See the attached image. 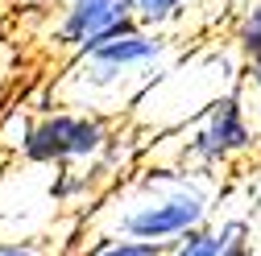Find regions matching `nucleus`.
I'll return each mask as SVG.
<instances>
[{"instance_id": "5", "label": "nucleus", "mask_w": 261, "mask_h": 256, "mask_svg": "<svg viewBox=\"0 0 261 256\" xmlns=\"http://www.w3.org/2000/svg\"><path fill=\"white\" fill-rule=\"evenodd\" d=\"M116 124L71 112V108H38L25 120V137L17 145V157L38 170H67V166H95L104 157Z\"/></svg>"}, {"instance_id": "4", "label": "nucleus", "mask_w": 261, "mask_h": 256, "mask_svg": "<svg viewBox=\"0 0 261 256\" xmlns=\"http://www.w3.org/2000/svg\"><path fill=\"white\" fill-rule=\"evenodd\" d=\"M257 157H261V133L249 120L245 104L237 95H228L216 108H207L195 124L178 128L162 141H149L145 162H166V166L228 178V174H245Z\"/></svg>"}, {"instance_id": "13", "label": "nucleus", "mask_w": 261, "mask_h": 256, "mask_svg": "<svg viewBox=\"0 0 261 256\" xmlns=\"http://www.w3.org/2000/svg\"><path fill=\"white\" fill-rule=\"evenodd\" d=\"M0 256H42L34 240H0Z\"/></svg>"}, {"instance_id": "14", "label": "nucleus", "mask_w": 261, "mask_h": 256, "mask_svg": "<svg viewBox=\"0 0 261 256\" xmlns=\"http://www.w3.org/2000/svg\"><path fill=\"white\" fill-rule=\"evenodd\" d=\"M34 5H54L58 9V5H67V0H34Z\"/></svg>"}, {"instance_id": "3", "label": "nucleus", "mask_w": 261, "mask_h": 256, "mask_svg": "<svg viewBox=\"0 0 261 256\" xmlns=\"http://www.w3.org/2000/svg\"><path fill=\"white\" fill-rule=\"evenodd\" d=\"M241 67H245V58L237 54V46L228 38L191 46L153 79V87L133 104V112L124 116V124L133 128V133H141L145 141L170 137L178 128L195 124L220 100L237 95Z\"/></svg>"}, {"instance_id": "7", "label": "nucleus", "mask_w": 261, "mask_h": 256, "mask_svg": "<svg viewBox=\"0 0 261 256\" xmlns=\"http://www.w3.org/2000/svg\"><path fill=\"white\" fill-rule=\"evenodd\" d=\"M166 256H253V223H249V190H245V182L228 186L220 211L203 228H195L178 244H170Z\"/></svg>"}, {"instance_id": "6", "label": "nucleus", "mask_w": 261, "mask_h": 256, "mask_svg": "<svg viewBox=\"0 0 261 256\" xmlns=\"http://www.w3.org/2000/svg\"><path fill=\"white\" fill-rule=\"evenodd\" d=\"M124 25H133V5L128 0H67L50 17L46 42L58 54H67V62H71V58L95 50L100 42L116 38Z\"/></svg>"}, {"instance_id": "10", "label": "nucleus", "mask_w": 261, "mask_h": 256, "mask_svg": "<svg viewBox=\"0 0 261 256\" xmlns=\"http://www.w3.org/2000/svg\"><path fill=\"white\" fill-rule=\"evenodd\" d=\"M237 100L245 104L249 120L257 124V133H261V50L245 58V67H241V87H237Z\"/></svg>"}, {"instance_id": "8", "label": "nucleus", "mask_w": 261, "mask_h": 256, "mask_svg": "<svg viewBox=\"0 0 261 256\" xmlns=\"http://www.w3.org/2000/svg\"><path fill=\"white\" fill-rule=\"evenodd\" d=\"M133 5V21L153 34H174L187 25V17L203 5V0H128Z\"/></svg>"}, {"instance_id": "1", "label": "nucleus", "mask_w": 261, "mask_h": 256, "mask_svg": "<svg viewBox=\"0 0 261 256\" xmlns=\"http://www.w3.org/2000/svg\"><path fill=\"white\" fill-rule=\"evenodd\" d=\"M228 182L216 174L182 170L166 162H141L133 174L112 182L83 223L79 240H137L153 248H170L187 232L203 228L220 211Z\"/></svg>"}, {"instance_id": "9", "label": "nucleus", "mask_w": 261, "mask_h": 256, "mask_svg": "<svg viewBox=\"0 0 261 256\" xmlns=\"http://www.w3.org/2000/svg\"><path fill=\"white\" fill-rule=\"evenodd\" d=\"M228 42L237 46L241 58H249V54L261 50V0H241V5H237L232 25H228Z\"/></svg>"}, {"instance_id": "11", "label": "nucleus", "mask_w": 261, "mask_h": 256, "mask_svg": "<svg viewBox=\"0 0 261 256\" xmlns=\"http://www.w3.org/2000/svg\"><path fill=\"white\" fill-rule=\"evenodd\" d=\"M79 256H166V248L137 244V240H91L79 248Z\"/></svg>"}, {"instance_id": "2", "label": "nucleus", "mask_w": 261, "mask_h": 256, "mask_svg": "<svg viewBox=\"0 0 261 256\" xmlns=\"http://www.w3.org/2000/svg\"><path fill=\"white\" fill-rule=\"evenodd\" d=\"M182 50L187 46L174 34H153V29H141L133 21L116 38L71 58L50 79L46 87L50 108H71V112H87L108 124H120Z\"/></svg>"}, {"instance_id": "12", "label": "nucleus", "mask_w": 261, "mask_h": 256, "mask_svg": "<svg viewBox=\"0 0 261 256\" xmlns=\"http://www.w3.org/2000/svg\"><path fill=\"white\" fill-rule=\"evenodd\" d=\"M245 190H249V223H253V256H261V157L245 170Z\"/></svg>"}]
</instances>
